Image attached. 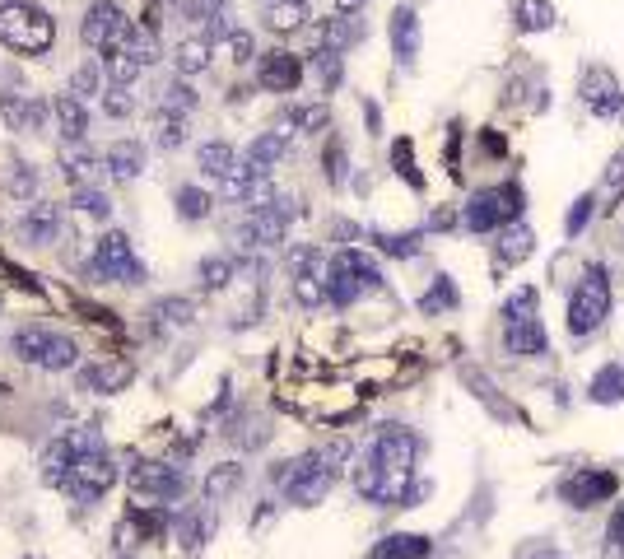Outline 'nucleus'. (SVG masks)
I'll list each match as a JSON object with an SVG mask.
<instances>
[{"instance_id":"obj_49","label":"nucleus","mask_w":624,"mask_h":559,"mask_svg":"<svg viewBox=\"0 0 624 559\" xmlns=\"http://www.w3.org/2000/svg\"><path fill=\"white\" fill-rule=\"evenodd\" d=\"M150 313H154L159 327H187L191 317H196V303H191V299H159Z\"/></svg>"},{"instance_id":"obj_50","label":"nucleus","mask_w":624,"mask_h":559,"mask_svg":"<svg viewBox=\"0 0 624 559\" xmlns=\"http://www.w3.org/2000/svg\"><path fill=\"white\" fill-rule=\"evenodd\" d=\"M294 299H299L303 308H322V303H326V275L322 271L294 275Z\"/></svg>"},{"instance_id":"obj_56","label":"nucleus","mask_w":624,"mask_h":559,"mask_svg":"<svg viewBox=\"0 0 624 559\" xmlns=\"http://www.w3.org/2000/svg\"><path fill=\"white\" fill-rule=\"evenodd\" d=\"M10 191H14V201H33V191H38V168H33V164H14Z\"/></svg>"},{"instance_id":"obj_47","label":"nucleus","mask_w":624,"mask_h":559,"mask_svg":"<svg viewBox=\"0 0 624 559\" xmlns=\"http://www.w3.org/2000/svg\"><path fill=\"white\" fill-rule=\"evenodd\" d=\"M373 243L387 252V257H420V247H424V233H373Z\"/></svg>"},{"instance_id":"obj_40","label":"nucleus","mask_w":624,"mask_h":559,"mask_svg":"<svg viewBox=\"0 0 624 559\" xmlns=\"http://www.w3.org/2000/svg\"><path fill=\"white\" fill-rule=\"evenodd\" d=\"M177 536H182V546H187V550H201L205 541L215 536V513H201V508L182 513V522H177Z\"/></svg>"},{"instance_id":"obj_16","label":"nucleus","mask_w":624,"mask_h":559,"mask_svg":"<svg viewBox=\"0 0 624 559\" xmlns=\"http://www.w3.org/2000/svg\"><path fill=\"white\" fill-rule=\"evenodd\" d=\"M387 38H392V56L410 70L415 56H420V14L410 10V5H396L392 24H387Z\"/></svg>"},{"instance_id":"obj_60","label":"nucleus","mask_w":624,"mask_h":559,"mask_svg":"<svg viewBox=\"0 0 624 559\" xmlns=\"http://www.w3.org/2000/svg\"><path fill=\"white\" fill-rule=\"evenodd\" d=\"M606 541H611V550L624 559V504L611 513V527H606Z\"/></svg>"},{"instance_id":"obj_37","label":"nucleus","mask_w":624,"mask_h":559,"mask_svg":"<svg viewBox=\"0 0 624 559\" xmlns=\"http://www.w3.org/2000/svg\"><path fill=\"white\" fill-rule=\"evenodd\" d=\"M196 280H201V294H219V289H229V280H238V261L205 257L201 266H196Z\"/></svg>"},{"instance_id":"obj_3","label":"nucleus","mask_w":624,"mask_h":559,"mask_svg":"<svg viewBox=\"0 0 624 559\" xmlns=\"http://www.w3.org/2000/svg\"><path fill=\"white\" fill-rule=\"evenodd\" d=\"M0 42H5L10 52H24V56L52 52L56 19L42 10V5H33V0H5V5H0Z\"/></svg>"},{"instance_id":"obj_22","label":"nucleus","mask_w":624,"mask_h":559,"mask_svg":"<svg viewBox=\"0 0 624 559\" xmlns=\"http://www.w3.org/2000/svg\"><path fill=\"white\" fill-rule=\"evenodd\" d=\"M103 168L117 182H136L145 173V145L140 140H112L108 150H103Z\"/></svg>"},{"instance_id":"obj_42","label":"nucleus","mask_w":624,"mask_h":559,"mask_svg":"<svg viewBox=\"0 0 624 559\" xmlns=\"http://www.w3.org/2000/svg\"><path fill=\"white\" fill-rule=\"evenodd\" d=\"M312 75L322 80V89L331 94V89H340V80H345V61H340V52H331V47H312Z\"/></svg>"},{"instance_id":"obj_53","label":"nucleus","mask_w":624,"mask_h":559,"mask_svg":"<svg viewBox=\"0 0 624 559\" xmlns=\"http://www.w3.org/2000/svg\"><path fill=\"white\" fill-rule=\"evenodd\" d=\"M126 52L136 56L140 66H154V61H159V42H154V33H150V28L131 24V33H126Z\"/></svg>"},{"instance_id":"obj_23","label":"nucleus","mask_w":624,"mask_h":559,"mask_svg":"<svg viewBox=\"0 0 624 559\" xmlns=\"http://www.w3.org/2000/svg\"><path fill=\"white\" fill-rule=\"evenodd\" d=\"M266 28H271L275 38H289V33H299L303 24L312 19V10H308V0H266Z\"/></svg>"},{"instance_id":"obj_12","label":"nucleus","mask_w":624,"mask_h":559,"mask_svg":"<svg viewBox=\"0 0 624 559\" xmlns=\"http://www.w3.org/2000/svg\"><path fill=\"white\" fill-rule=\"evenodd\" d=\"M303 84V56L285 52V47H271V52L257 56V89L266 94H294Z\"/></svg>"},{"instance_id":"obj_15","label":"nucleus","mask_w":624,"mask_h":559,"mask_svg":"<svg viewBox=\"0 0 624 559\" xmlns=\"http://www.w3.org/2000/svg\"><path fill=\"white\" fill-rule=\"evenodd\" d=\"M14 229H19V238H24L28 247H52L56 238H61V205L56 201H33L24 215H19Z\"/></svg>"},{"instance_id":"obj_30","label":"nucleus","mask_w":624,"mask_h":559,"mask_svg":"<svg viewBox=\"0 0 624 559\" xmlns=\"http://www.w3.org/2000/svg\"><path fill=\"white\" fill-rule=\"evenodd\" d=\"M238 485H243V466H238V462H219V466L205 471L201 494H205V504H224L229 494H238Z\"/></svg>"},{"instance_id":"obj_58","label":"nucleus","mask_w":624,"mask_h":559,"mask_svg":"<svg viewBox=\"0 0 624 559\" xmlns=\"http://www.w3.org/2000/svg\"><path fill=\"white\" fill-rule=\"evenodd\" d=\"M229 0H187V14L191 19H219Z\"/></svg>"},{"instance_id":"obj_54","label":"nucleus","mask_w":624,"mask_h":559,"mask_svg":"<svg viewBox=\"0 0 624 559\" xmlns=\"http://www.w3.org/2000/svg\"><path fill=\"white\" fill-rule=\"evenodd\" d=\"M592 215H597V191H583V196L573 201L569 219H564V233H569V238H578V233L592 224Z\"/></svg>"},{"instance_id":"obj_21","label":"nucleus","mask_w":624,"mask_h":559,"mask_svg":"<svg viewBox=\"0 0 624 559\" xmlns=\"http://www.w3.org/2000/svg\"><path fill=\"white\" fill-rule=\"evenodd\" d=\"M136 378V369L126 359H108V364H84L80 369V387L84 392H98V396H112V392H126V382Z\"/></svg>"},{"instance_id":"obj_4","label":"nucleus","mask_w":624,"mask_h":559,"mask_svg":"<svg viewBox=\"0 0 624 559\" xmlns=\"http://www.w3.org/2000/svg\"><path fill=\"white\" fill-rule=\"evenodd\" d=\"M606 317H611V275L601 261L583 266L578 275V285L569 294V336L573 341H587V336H597L606 327Z\"/></svg>"},{"instance_id":"obj_29","label":"nucleus","mask_w":624,"mask_h":559,"mask_svg":"<svg viewBox=\"0 0 624 559\" xmlns=\"http://www.w3.org/2000/svg\"><path fill=\"white\" fill-rule=\"evenodd\" d=\"M56 331L52 327H42V322H28V327H19L10 336V350H14V359H24V364H33L38 369L42 364V355H47V341H52Z\"/></svg>"},{"instance_id":"obj_31","label":"nucleus","mask_w":624,"mask_h":559,"mask_svg":"<svg viewBox=\"0 0 624 559\" xmlns=\"http://www.w3.org/2000/svg\"><path fill=\"white\" fill-rule=\"evenodd\" d=\"M434 555V541L429 536H420V532H396V536H387L378 550L368 559H429Z\"/></svg>"},{"instance_id":"obj_27","label":"nucleus","mask_w":624,"mask_h":559,"mask_svg":"<svg viewBox=\"0 0 624 559\" xmlns=\"http://www.w3.org/2000/svg\"><path fill=\"white\" fill-rule=\"evenodd\" d=\"M210 52H215V42L205 38H182L173 47V70L182 75V80H191V75H205L210 70Z\"/></svg>"},{"instance_id":"obj_44","label":"nucleus","mask_w":624,"mask_h":559,"mask_svg":"<svg viewBox=\"0 0 624 559\" xmlns=\"http://www.w3.org/2000/svg\"><path fill=\"white\" fill-rule=\"evenodd\" d=\"M196 103H201V98H196L191 80H182V75H177V80H168L159 89V108L163 112H182V117H191V108H196Z\"/></svg>"},{"instance_id":"obj_55","label":"nucleus","mask_w":624,"mask_h":559,"mask_svg":"<svg viewBox=\"0 0 624 559\" xmlns=\"http://www.w3.org/2000/svg\"><path fill=\"white\" fill-rule=\"evenodd\" d=\"M70 438V448H75V457H94V452H108L103 448V434H98V424H80Z\"/></svg>"},{"instance_id":"obj_25","label":"nucleus","mask_w":624,"mask_h":559,"mask_svg":"<svg viewBox=\"0 0 624 559\" xmlns=\"http://www.w3.org/2000/svg\"><path fill=\"white\" fill-rule=\"evenodd\" d=\"M75 448H70V438H56L52 448L42 452V485H52V490H66L70 476H75Z\"/></svg>"},{"instance_id":"obj_33","label":"nucleus","mask_w":624,"mask_h":559,"mask_svg":"<svg viewBox=\"0 0 624 559\" xmlns=\"http://www.w3.org/2000/svg\"><path fill=\"white\" fill-rule=\"evenodd\" d=\"M587 401H597V406H615V401H624V369L620 364H601V369L592 373V382H587Z\"/></svg>"},{"instance_id":"obj_19","label":"nucleus","mask_w":624,"mask_h":559,"mask_svg":"<svg viewBox=\"0 0 624 559\" xmlns=\"http://www.w3.org/2000/svg\"><path fill=\"white\" fill-rule=\"evenodd\" d=\"M503 350L517 359H541V355H550V331H545L541 317L513 322V327H503Z\"/></svg>"},{"instance_id":"obj_11","label":"nucleus","mask_w":624,"mask_h":559,"mask_svg":"<svg viewBox=\"0 0 624 559\" xmlns=\"http://www.w3.org/2000/svg\"><path fill=\"white\" fill-rule=\"evenodd\" d=\"M615 490H620V480H615L611 471H597V466H583V471H573V476L559 480V499L569 508H597V504H606Z\"/></svg>"},{"instance_id":"obj_2","label":"nucleus","mask_w":624,"mask_h":559,"mask_svg":"<svg viewBox=\"0 0 624 559\" xmlns=\"http://www.w3.org/2000/svg\"><path fill=\"white\" fill-rule=\"evenodd\" d=\"M387 285L378 271V261L359 252V247H340L336 257L326 261V303L331 308H354L364 294H378Z\"/></svg>"},{"instance_id":"obj_28","label":"nucleus","mask_w":624,"mask_h":559,"mask_svg":"<svg viewBox=\"0 0 624 559\" xmlns=\"http://www.w3.org/2000/svg\"><path fill=\"white\" fill-rule=\"evenodd\" d=\"M196 168H201L205 178L224 182L238 168V150H233L229 140H201V150H196Z\"/></svg>"},{"instance_id":"obj_41","label":"nucleus","mask_w":624,"mask_h":559,"mask_svg":"<svg viewBox=\"0 0 624 559\" xmlns=\"http://www.w3.org/2000/svg\"><path fill=\"white\" fill-rule=\"evenodd\" d=\"M517 28L522 33H545V28H555V5L550 0H517Z\"/></svg>"},{"instance_id":"obj_1","label":"nucleus","mask_w":624,"mask_h":559,"mask_svg":"<svg viewBox=\"0 0 624 559\" xmlns=\"http://www.w3.org/2000/svg\"><path fill=\"white\" fill-rule=\"evenodd\" d=\"M415 462H420V434L406 424H382L368 438V448L359 452V462L350 471V485L359 499L378 508H410L415 494Z\"/></svg>"},{"instance_id":"obj_7","label":"nucleus","mask_w":624,"mask_h":559,"mask_svg":"<svg viewBox=\"0 0 624 559\" xmlns=\"http://www.w3.org/2000/svg\"><path fill=\"white\" fill-rule=\"evenodd\" d=\"M522 219V187H485L471 191V201L462 205V224L471 233H494Z\"/></svg>"},{"instance_id":"obj_61","label":"nucleus","mask_w":624,"mask_h":559,"mask_svg":"<svg viewBox=\"0 0 624 559\" xmlns=\"http://www.w3.org/2000/svg\"><path fill=\"white\" fill-rule=\"evenodd\" d=\"M517 559H569V555H564L559 546H550V541H536V546H527Z\"/></svg>"},{"instance_id":"obj_57","label":"nucleus","mask_w":624,"mask_h":559,"mask_svg":"<svg viewBox=\"0 0 624 559\" xmlns=\"http://www.w3.org/2000/svg\"><path fill=\"white\" fill-rule=\"evenodd\" d=\"M229 52H233V61H238V66H247V61H257V38H252L247 28H233Z\"/></svg>"},{"instance_id":"obj_5","label":"nucleus","mask_w":624,"mask_h":559,"mask_svg":"<svg viewBox=\"0 0 624 559\" xmlns=\"http://www.w3.org/2000/svg\"><path fill=\"white\" fill-rule=\"evenodd\" d=\"M299 219V201L285 196V191H275L271 205H261V210H247L238 224H233V238L243 252H275V247L289 238V224Z\"/></svg>"},{"instance_id":"obj_32","label":"nucleus","mask_w":624,"mask_h":559,"mask_svg":"<svg viewBox=\"0 0 624 559\" xmlns=\"http://www.w3.org/2000/svg\"><path fill=\"white\" fill-rule=\"evenodd\" d=\"M531 252H536V233H531V224H508V229L499 233V261L503 266H517V261H527Z\"/></svg>"},{"instance_id":"obj_6","label":"nucleus","mask_w":624,"mask_h":559,"mask_svg":"<svg viewBox=\"0 0 624 559\" xmlns=\"http://www.w3.org/2000/svg\"><path fill=\"white\" fill-rule=\"evenodd\" d=\"M336 476H340V471L322 457V448L308 452V457H299V462L271 466V485H280L289 504H299V508L322 504L326 494H331V485H336Z\"/></svg>"},{"instance_id":"obj_24","label":"nucleus","mask_w":624,"mask_h":559,"mask_svg":"<svg viewBox=\"0 0 624 559\" xmlns=\"http://www.w3.org/2000/svg\"><path fill=\"white\" fill-rule=\"evenodd\" d=\"M98 168H103V159H98L89 145H66V150H61V178H66L70 187H94Z\"/></svg>"},{"instance_id":"obj_62","label":"nucleus","mask_w":624,"mask_h":559,"mask_svg":"<svg viewBox=\"0 0 624 559\" xmlns=\"http://www.w3.org/2000/svg\"><path fill=\"white\" fill-rule=\"evenodd\" d=\"M364 5H368V0H336V10H345V14H359Z\"/></svg>"},{"instance_id":"obj_18","label":"nucleus","mask_w":624,"mask_h":559,"mask_svg":"<svg viewBox=\"0 0 624 559\" xmlns=\"http://www.w3.org/2000/svg\"><path fill=\"white\" fill-rule=\"evenodd\" d=\"M52 117H56V131H61L66 145H84V140H89V103L75 98L70 89L52 98Z\"/></svg>"},{"instance_id":"obj_36","label":"nucleus","mask_w":624,"mask_h":559,"mask_svg":"<svg viewBox=\"0 0 624 559\" xmlns=\"http://www.w3.org/2000/svg\"><path fill=\"white\" fill-rule=\"evenodd\" d=\"M38 369L42 373H70V369H80V345L70 341L66 331H56L52 341H47V355H42Z\"/></svg>"},{"instance_id":"obj_51","label":"nucleus","mask_w":624,"mask_h":559,"mask_svg":"<svg viewBox=\"0 0 624 559\" xmlns=\"http://www.w3.org/2000/svg\"><path fill=\"white\" fill-rule=\"evenodd\" d=\"M98 103H103V117H112V122H126V117L136 112V98H131V89H122V84H108Z\"/></svg>"},{"instance_id":"obj_8","label":"nucleus","mask_w":624,"mask_h":559,"mask_svg":"<svg viewBox=\"0 0 624 559\" xmlns=\"http://www.w3.org/2000/svg\"><path fill=\"white\" fill-rule=\"evenodd\" d=\"M89 275L98 280H117V285H145V266H140L136 247L122 229L103 233L94 243V257H89Z\"/></svg>"},{"instance_id":"obj_34","label":"nucleus","mask_w":624,"mask_h":559,"mask_svg":"<svg viewBox=\"0 0 624 559\" xmlns=\"http://www.w3.org/2000/svg\"><path fill=\"white\" fill-rule=\"evenodd\" d=\"M173 205H177V219L201 224V219H210V210H215V196H210L205 187H196V182H187V187L173 191Z\"/></svg>"},{"instance_id":"obj_38","label":"nucleus","mask_w":624,"mask_h":559,"mask_svg":"<svg viewBox=\"0 0 624 559\" xmlns=\"http://www.w3.org/2000/svg\"><path fill=\"white\" fill-rule=\"evenodd\" d=\"M154 145H159L163 154L182 150V145H187V117H182V112H163L159 108V117H154Z\"/></svg>"},{"instance_id":"obj_13","label":"nucleus","mask_w":624,"mask_h":559,"mask_svg":"<svg viewBox=\"0 0 624 559\" xmlns=\"http://www.w3.org/2000/svg\"><path fill=\"white\" fill-rule=\"evenodd\" d=\"M583 108L592 112V117H606V122H620L624 117V89L611 70L592 66L583 75Z\"/></svg>"},{"instance_id":"obj_52","label":"nucleus","mask_w":624,"mask_h":559,"mask_svg":"<svg viewBox=\"0 0 624 559\" xmlns=\"http://www.w3.org/2000/svg\"><path fill=\"white\" fill-rule=\"evenodd\" d=\"M285 266H289V275L322 271V247H317V243H294V247L285 252Z\"/></svg>"},{"instance_id":"obj_20","label":"nucleus","mask_w":624,"mask_h":559,"mask_svg":"<svg viewBox=\"0 0 624 559\" xmlns=\"http://www.w3.org/2000/svg\"><path fill=\"white\" fill-rule=\"evenodd\" d=\"M368 33V24L359 19V14H345L336 10L331 19H322V28H317V47H331V52H350V47H359Z\"/></svg>"},{"instance_id":"obj_35","label":"nucleus","mask_w":624,"mask_h":559,"mask_svg":"<svg viewBox=\"0 0 624 559\" xmlns=\"http://www.w3.org/2000/svg\"><path fill=\"white\" fill-rule=\"evenodd\" d=\"M326 126H331L326 103H299V108L285 112V131H289V136H317V131H326Z\"/></svg>"},{"instance_id":"obj_59","label":"nucleus","mask_w":624,"mask_h":559,"mask_svg":"<svg viewBox=\"0 0 624 559\" xmlns=\"http://www.w3.org/2000/svg\"><path fill=\"white\" fill-rule=\"evenodd\" d=\"M606 191H611V196H624V150L606 164Z\"/></svg>"},{"instance_id":"obj_48","label":"nucleus","mask_w":624,"mask_h":559,"mask_svg":"<svg viewBox=\"0 0 624 559\" xmlns=\"http://www.w3.org/2000/svg\"><path fill=\"white\" fill-rule=\"evenodd\" d=\"M70 205L80 210V215L89 219H112V201H108V191H98V187H75V196H70Z\"/></svg>"},{"instance_id":"obj_14","label":"nucleus","mask_w":624,"mask_h":559,"mask_svg":"<svg viewBox=\"0 0 624 559\" xmlns=\"http://www.w3.org/2000/svg\"><path fill=\"white\" fill-rule=\"evenodd\" d=\"M131 490L154 499V504H173V499L187 494V476L168 462H150V466H136V471H131Z\"/></svg>"},{"instance_id":"obj_9","label":"nucleus","mask_w":624,"mask_h":559,"mask_svg":"<svg viewBox=\"0 0 624 559\" xmlns=\"http://www.w3.org/2000/svg\"><path fill=\"white\" fill-rule=\"evenodd\" d=\"M126 33H131V19L122 14V5H117V0H94V5L84 10L80 38H84V47H94L98 56L122 52Z\"/></svg>"},{"instance_id":"obj_17","label":"nucleus","mask_w":624,"mask_h":559,"mask_svg":"<svg viewBox=\"0 0 624 559\" xmlns=\"http://www.w3.org/2000/svg\"><path fill=\"white\" fill-rule=\"evenodd\" d=\"M0 117H5L10 131H42L47 117H52V103L28 98V94H0Z\"/></svg>"},{"instance_id":"obj_26","label":"nucleus","mask_w":624,"mask_h":559,"mask_svg":"<svg viewBox=\"0 0 624 559\" xmlns=\"http://www.w3.org/2000/svg\"><path fill=\"white\" fill-rule=\"evenodd\" d=\"M285 154H289V131H275L271 126V131H261V136L247 145L243 159L252 168H261V173H275V164H280Z\"/></svg>"},{"instance_id":"obj_10","label":"nucleus","mask_w":624,"mask_h":559,"mask_svg":"<svg viewBox=\"0 0 624 559\" xmlns=\"http://www.w3.org/2000/svg\"><path fill=\"white\" fill-rule=\"evenodd\" d=\"M117 476H122V471H117V462H112L108 452H94V457H80V462H75V476H70L66 490L75 504H98V499L117 485Z\"/></svg>"},{"instance_id":"obj_39","label":"nucleus","mask_w":624,"mask_h":559,"mask_svg":"<svg viewBox=\"0 0 624 559\" xmlns=\"http://www.w3.org/2000/svg\"><path fill=\"white\" fill-rule=\"evenodd\" d=\"M541 308V289L536 285H517L508 299H503V327H513V322H531Z\"/></svg>"},{"instance_id":"obj_43","label":"nucleus","mask_w":624,"mask_h":559,"mask_svg":"<svg viewBox=\"0 0 624 559\" xmlns=\"http://www.w3.org/2000/svg\"><path fill=\"white\" fill-rule=\"evenodd\" d=\"M452 308H457V285H452L448 275H438L434 285L420 294V313L424 317H438V313H452Z\"/></svg>"},{"instance_id":"obj_45","label":"nucleus","mask_w":624,"mask_h":559,"mask_svg":"<svg viewBox=\"0 0 624 559\" xmlns=\"http://www.w3.org/2000/svg\"><path fill=\"white\" fill-rule=\"evenodd\" d=\"M103 80H108V70L94 66V61H84V66H75V75H70V94L84 98V103H89V98H103V89H108Z\"/></svg>"},{"instance_id":"obj_46","label":"nucleus","mask_w":624,"mask_h":559,"mask_svg":"<svg viewBox=\"0 0 624 559\" xmlns=\"http://www.w3.org/2000/svg\"><path fill=\"white\" fill-rule=\"evenodd\" d=\"M103 70H108V84H122V89H131V84L145 75V66H140L126 47H122V52H112V56H103Z\"/></svg>"}]
</instances>
